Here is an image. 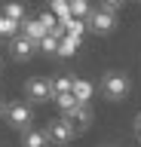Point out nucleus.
I'll return each instance as SVG.
<instances>
[{
    "instance_id": "f257e3e1",
    "label": "nucleus",
    "mask_w": 141,
    "mask_h": 147,
    "mask_svg": "<svg viewBox=\"0 0 141 147\" xmlns=\"http://www.w3.org/2000/svg\"><path fill=\"white\" fill-rule=\"evenodd\" d=\"M101 92L111 101H123L129 95V77H126V74H117V71H107L104 80H101Z\"/></svg>"
},
{
    "instance_id": "f03ea898",
    "label": "nucleus",
    "mask_w": 141,
    "mask_h": 147,
    "mask_svg": "<svg viewBox=\"0 0 141 147\" xmlns=\"http://www.w3.org/2000/svg\"><path fill=\"white\" fill-rule=\"evenodd\" d=\"M86 31H95V34H111L113 31V12L111 9H89L86 16Z\"/></svg>"
},
{
    "instance_id": "7ed1b4c3",
    "label": "nucleus",
    "mask_w": 141,
    "mask_h": 147,
    "mask_svg": "<svg viewBox=\"0 0 141 147\" xmlns=\"http://www.w3.org/2000/svg\"><path fill=\"white\" fill-rule=\"evenodd\" d=\"M6 119H9V126H16V129H31L34 110H31L28 104H22V101H12L9 107H6Z\"/></svg>"
},
{
    "instance_id": "20e7f679",
    "label": "nucleus",
    "mask_w": 141,
    "mask_h": 147,
    "mask_svg": "<svg viewBox=\"0 0 141 147\" xmlns=\"http://www.w3.org/2000/svg\"><path fill=\"white\" fill-rule=\"evenodd\" d=\"M74 135H77V129L71 126L67 119H55V123H49V129H46V138L55 141V144H71Z\"/></svg>"
},
{
    "instance_id": "39448f33",
    "label": "nucleus",
    "mask_w": 141,
    "mask_h": 147,
    "mask_svg": "<svg viewBox=\"0 0 141 147\" xmlns=\"http://www.w3.org/2000/svg\"><path fill=\"white\" fill-rule=\"evenodd\" d=\"M25 92H28L31 101H37V104H43V101L52 98V89H49V80H43V77H31L28 86H25Z\"/></svg>"
},
{
    "instance_id": "423d86ee",
    "label": "nucleus",
    "mask_w": 141,
    "mask_h": 147,
    "mask_svg": "<svg viewBox=\"0 0 141 147\" xmlns=\"http://www.w3.org/2000/svg\"><path fill=\"white\" fill-rule=\"evenodd\" d=\"M65 119H67L74 129H86V126H89V119H92V110H89V104H86V101H77L74 107L65 113Z\"/></svg>"
},
{
    "instance_id": "0eeeda50",
    "label": "nucleus",
    "mask_w": 141,
    "mask_h": 147,
    "mask_svg": "<svg viewBox=\"0 0 141 147\" xmlns=\"http://www.w3.org/2000/svg\"><path fill=\"white\" fill-rule=\"evenodd\" d=\"M34 46L37 43H31L28 37H9V52H12V58H16V61H28L31 55H34Z\"/></svg>"
},
{
    "instance_id": "6e6552de",
    "label": "nucleus",
    "mask_w": 141,
    "mask_h": 147,
    "mask_svg": "<svg viewBox=\"0 0 141 147\" xmlns=\"http://www.w3.org/2000/svg\"><path fill=\"white\" fill-rule=\"evenodd\" d=\"M19 31H22V37H28L31 43H40V40L46 37V28L40 25V18H25Z\"/></svg>"
},
{
    "instance_id": "1a4fd4ad",
    "label": "nucleus",
    "mask_w": 141,
    "mask_h": 147,
    "mask_svg": "<svg viewBox=\"0 0 141 147\" xmlns=\"http://www.w3.org/2000/svg\"><path fill=\"white\" fill-rule=\"evenodd\" d=\"M77 49H80V40L71 34H61L58 37V46H55V55H61V58H71V55H77Z\"/></svg>"
},
{
    "instance_id": "9d476101",
    "label": "nucleus",
    "mask_w": 141,
    "mask_h": 147,
    "mask_svg": "<svg viewBox=\"0 0 141 147\" xmlns=\"http://www.w3.org/2000/svg\"><path fill=\"white\" fill-rule=\"evenodd\" d=\"M46 132L40 129H25V138H22V147H46Z\"/></svg>"
},
{
    "instance_id": "9b49d317",
    "label": "nucleus",
    "mask_w": 141,
    "mask_h": 147,
    "mask_svg": "<svg viewBox=\"0 0 141 147\" xmlns=\"http://www.w3.org/2000/svg\"><path fill=\"white\" fill-rule=\"evenodd\" d=\"M71 95H74L77 101H89V98H92V83L74 77V83H71Z\"/></svg>"
},
{
    "instance_id": "f8f14e48",
    "label": "nucleus",
    "mask_w": 141,
    "mask_h": 147,
    "mask_svg": "<svg viewBox=\"0 0 141 147\" xmlns=\"http://www.w3.org/2000/svg\"><path fill=\"white\" fill-rule=\"evenodd\" d=\"M61 28H65V34H71V37H77V40H83V34H86V18H65L61 22Z\"/></svg>"
},
{
    "instance_id": "ddd939ff",
    "label": "nucleus",
    "mask_w": 141,
    "mask_h": 147,
    "mask_svg": "<svg viewBox=\"0 0 141 147\" xmlns=\"http://www.w3.org/2000/svg\"><path fill=\"white\" fill-rule=\"evenodd\" d=\"M3 16L22 25V22H25V3H16V0H9V3L3 6Z\"/></svg>"
},
{
    "instance_id": "4468645a",
    "label": "nucleus",
    "mask_w": 141,
    "mask_h": 147,
    "mask_svg": "<svg viewBox=\"0 0 141 147\" xmlns=\"http://www.w3.org/2000/svg\"><path fill=\"white\" fill-rule=\"evenodd\" d=\"M49 6H52V16L58 18V25H61L65 18H71V3H67V0H49Z\"/></svg>"
},
{
    "instance_id": "2eb2a0df",
    "label": "nucleus",
    "mask_w": 141,
    "mask_h": 147,
    "mask_svg": "<svg viewBox=\"0 0 141 147\" xmlns=\"http://www.w3.org/2000/svg\"><path fill=\"white\" fill-rule=\"evenodd\" d=\"M19 22H12V18H6L3 12H0V37H16L19 34Z\"/></svg>"
},
{
    "instance_id": "dca6fc26",
    "label": "nucleus",
    "mask_w": 141,
    "mask_h": 147,
    "mask_svg": "<svg viewBox=\"0 0 141 147\" xmlns=\"http://www.w3.org/2000/svg\"><path fill=\"white\" fill-rule=\"evenodd\" d=\"M71 83H74V77H55V80L49 83V89H52V95H61V92H71Z\"/></svg>"
},
{
    "instance_id": "f3484780",
    "label": "nucleus",
    "mask_w": 141,
    "mask_h": 147,
    "mask_svg": "<svg viewBox=\"0 0 141 147\" xmlns=\"http://www.w3.org/2000/svg\"><path fill=\"white\" fill-rule=\"evenodd\" d=\"M71 3V16L74 18H86L89 16V0H67Z\"/></svg>"
},
{
    "instance_id": "a211bd4d",
    "label": "nucleus",
    "mask_w": 141,
    "mask_h": 147,
    "mask_svg": "<svg viewBox=\"0 0 141 147\" xmlns=\"http://www.w3.org/2000/svg\"><path fill=\"white\" fill-rule=\"evenodd\" d=\"M52 98H55V104L61 107V113H67V110H71V107L77 104V98L71 95V92H61V95H52Z\"/></svg>"
},
{
    "instance_id": "6ab92c4d",
    "label": "nucleus",
    "mask_w": 141,
    "mask_h": 147,
    "mask_svg": "<svg viewBox=\"0 0 141 147\" xmlns=\"http://www.w3.org/2000/svg\"><path fill=\"white\" fill-rule=\"evenodd\" d=\"M40 49H43V52H52V55H55V46H58V37H52V34H46V37H43V40H40Z\"/></svg>"
},
{
    "instance_id": "aec40b11",
    "label": "nucleus",
    "mask_w": 141,
    "mask_h": 147,
    "mask_svg": "<svg viewBox=\"0 0 141 147\" xmlns=\"http://www.w3.org/2000/svg\"><path fill=\"white\" fill-rule=\"evenodd\" d=\"M40 25L46 28V34H49V31H52V28H55V25H58V18H55V16H52V12H43V16H40Z\"/></svg>"
},
{
    "instance_id": "412c9836",
    "label": "nucleus",
    "mask_w": 141,
    "mask_h": 147,
    "mask_svg": "<svg viewBox=\"0 0 141 147\" xmlns=\"http://www.w3.org/2000/svg\"><path fill=\"white\" fill-rule=\"evenodd\" d=\"M104 3V9H111V12H117V9L123 6V0H101Z\"/></svg>"
},
{
    "instance_id": "4be33fe9",
    "label": "nucleus",
    "mask_w": 141,
    "mask_h": 147,
    "mask_svg": "<svg viewBox=\"0 0 141 147\" xmlns=\"http://www.w3.org/2000/svg\"><path fill=\"white\" fill-rule=\"evenodd\" d=\"M138 138H141V117H138Z\"/></svg>"
}]
</instances>
